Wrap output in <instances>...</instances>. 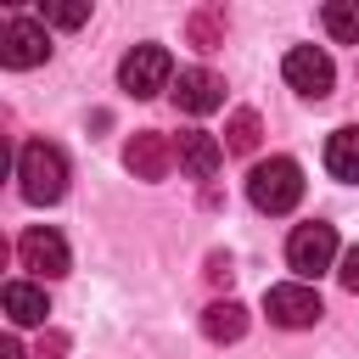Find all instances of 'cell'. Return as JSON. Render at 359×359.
<instances>
[{"mask_svg":"<svg viewBox=\"0 0 359 359\" xmlns=\"http://www.w3.org/2000/svg\"><path fill=\"white\" fill-rule=\"evenodd\" d=\"M17 185H22V196L28 202H62V191H67V157H62V146H50V140H28L22 151H17Z\"/></svg>","mask_w":359,"mask_h":359,"instance_id":"1","label":"cell"},{"mask_svg":"<svg viewBox=\"0 0 359 359\" xmlns=\"http://www.w3.org/2000/svg\"><path fill=\"white\" fill-rule=\"evenodd\" d=\"M247 202L258 213H292L303 202V168L292 157H269V163H252L247 174Z\"/></svg>","mask_w":359,"mask_h":359,"instance_id":"2","label":"cell"},{"mask_svg":"<svg viewBox=\"0 0 359 359\" xmlns=\"http://www.w3.org/2000/svg\"><path fill=\"white\" fill-rule=\"evenodd\" d=\"M286 264L309 280V275H320V269H331L337 264V230L325 224V219H309V224H297L292 236H286Z\"/></svg>","mask_w":359,"mask_h":359,"instance_id":"3","label":"cell"},{"mask_svg":"<svg viewBox=\"0 0 359 359\" xmlns=\"http://www.w3.org/2000/svg\"><path fill=\"white\" fill-rule=\"evenodd\" d=\"M264 314H269L275 325H286V331H309V325L325 314V303H320L314 286H303V280H280V286L264 292Z\"/></svg>","mask_w":359,"mask_h":359,"instance_id":"4","label":"cell"},{"mask_svg":"<svg viewBox=\"0 0 359 359\" xmlns=\"http://www.w3.org/2000/svg\"><path fill=\"white\" fill-rule=\"evenodd\" d=\"M168 79H174V62H168V50L163 45H135L123 62H118V84L129 90V95H157V90H168Z\"/></svg>","mask_w":359,"mask_h":359,"instance_id":"5","label":"cell"},{"mask_svg":"<svg viewBox=\"0 0 359 359\" xmlns=\"http://www.w3.org/2000/svg\"><path fill=\"white\" fill-rule=\"evenodd\" d=\"M280 73H286V84H292L297 95H309V101L331 95V84H337V67H331V56H325L320 45H292L286 62H280Z\"/></svg>","mask_w":359,"mask_h":359,"instance_id":"6","label":"cell"},{"mask_svg":"<svg viewBox=\"0 0 359 359\" xmlns=\"http://www.w3.org/2000/svg\"><path fill=\"white\" fill-rule=\"evenodd\" d=\"M17 258H22V269H34L39 280H56V275H67V269H73V258H67V241H62V230H50V224H34V230H22V241H17Z\"/></svg>","mask_w":359,"mask_h":359,"instance_id":"7","label":"cell"},{"mask_svg":"<svg viewBox=\"0 0 359 359\" xmlns=\"http://www.w3.org/2000/svg\"><path fill=\"white\" fill-rule=\"evenodd\" d=\"M45 56H50L45 22H34V17H6V28H0V62H6V67H39Z\"/></svg>","mask_w":359,"mask_h":359,"instance_id":"8","label":"cell"},{"mask_svg":"<svg viewBox=\"0 0 359 359\" xmlns=\"http://www.w3.org/2000/svg\"><path fill=\"white\" fill-rule=\"evenodd\" d=\"M174 107H180V112H191V118L219 112V107H224V79H219L213 67H185V73H180V84H174Z\"/></svg>","mask_w":359,"mask_h":359,"instance_id":"9","label":"cell"},{"mask_svg":"<svg viewBox=\"0 0 359 359\" xmlns=\"http://www.w3.org/2000/svg\"><path fill=\"white\" fill-rule=\"evenodd\" d=\"M168 163H174V140L157 135V129H140V135L123 146V168H129L135 180H163Z\"/></svg>","mask_w":359,"mask_h":359,"instance_id":"10","label":"cell"},{"mask_svg":"<svg viewBox=\"0 0 359 359\" xmlns=\"http://www.w3.org/2000/svg\"><path fill=\"white\" fill-rule=\"evenodd\" d=\"M174 163H180L191 180H213L219 163H224V146H219L208 129H185V135L174 140Z\"/></svg>","mask_w":359,"mask_h":359,"instance_id":"11","label":"cell"},{"mask_svg":"<svg viewBox=\"0 0 359 359\" xmlns=\"http://www.w3.org/2000/svg\"><path fill=\"white\" fill-rule=\"evenodd\" d=\"M6 314H11V325H45V314H50L45 286H34V280H11V286H6Z\"/></svg>","mask_w":359,"mask_h":359,"instance_id":"12","label":"cell"},{"mask_svg":"<svg viewBox=\"0 0 359 359\" xmlns=\"http://www.w3.org/2000/svg\"><path fill=\"white\" fill-rule=\"evenodd\" d=\"M325 168L348 185H359V123H342L331 140H325Z\"/></svg>","mask_w":359,"mask_h":359,"instance_id":"13","label":"cell"},{"mask_svg":"<svg viewBox=\"0 0 359 359\" xmlns=\"http://www.w3.org/2000/svg\"><path fill=\"white\" fill-rule=\"evenodd\" d=\"M202 331H208V342H241L247 337V309L241 303H208L202 309Z\"/></svg>","mask_w":359,"mask_h":359,"instance_id":"14","label":"cell"},{"mask_svg":"<svg viewBox=\"0 0 359 359\" xmlns=\"http://www.w3.org/2000/svg\"><path fill=\"white\" fill-rule=\"evenodd\" d=\"M320 22H325V34H331V39L359 45V0H331V6L320 11Z\"/></svg>","mask_w":359,"mask_h":359,"instance_id":"15","label":"cell"},{"mask_svg":"<svg viewBox=\"0 0 359 359\" xmlns=\"http://www.w3.org/2000/svg\"><path fill=\"white\" fill-rule=\"evenodd\" d=\"M191 45H196V50H219V45H224V11H219V6H208V11L191 17Z\"/></svg>","mask_w":359,"mask_h":359,"instance_id":"16","label":"cell"},{"mask_svg":"<svg viewBox=\"0 0 359 359\" xmlns=\"http://www.w3.org/2000/svg\"><path fill=\"white\" fill-rule=\"evenodd\" d=\"M252 146H258V112L241 107V112L230 118V129H224V151H241V157H247Z\"/></svg>","mask_w":359,"mask_h":359,"instance_id":"17","label":"cell"},{"mask_svg":"<svg viewBox=\"0 0 359 359\" xmlns=\"http://www.w3.org/2000/svg\"><path fill=\"white\" fill-rule=\"evenodd\" d=\"M84 17H90L84 0H45V22H56V28H79Z\"/></svg>","mask_w":359,"mask_h":359,"instance_id":"18","label":"cell"},{"mask_svg":"<svg viewBox=\"0 0 359 359\" xmlns=\"http://www.w3.org/2000/svg\"><path fill=\"white\" fill-rule=\"evenodd\" d=\"M337 275H342V286L359 297V247H348V252H342V269H337Z\"/></svg>","mask_w":359,"mask_h":359,"instance_id":"19","label":"cell"},{"mask_svg":"<svg viewBox=\"0 0 359 359\" xmlns=\"http://www.w3.org/2000/svg\"><path fill=\"white\" fill-rule=\"evenodd\" d=\"M62 353H67V337H56V331H50V337L39 342V359H62Z\"/></svg>","mask_w":359,"mask_h":359,"instance_id":"20","label":"cell"},{"mask_svg":"<svg viewBox=\"0 0 359 359\" xmlns=\"http://www.w3.org/2000/svg\"><path fill=\"white\" fill-rule=\"evenodd\" d=\"M0 359H22V348H17L11 337H6V342H0Z\"/></svg>","mask_w":359,"mask_h":359,"instance_id":"21","label":"cell"}]
</instances>
